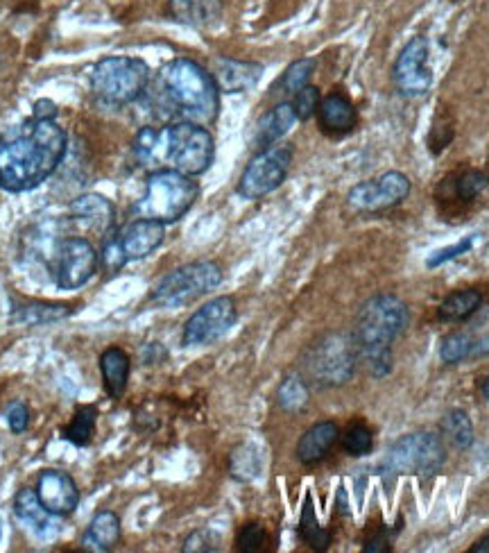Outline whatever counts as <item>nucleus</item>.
<instances>
[{
	"label": "nucleus",
	"instance_id": "22",
	"mask_svg": "<svg viewBox=\"0 0 489 553\" xmlns=\"http://www.w3.org/2000/svg\"><path fill=\"white\" fill-rule=\"evenodd\" d=\"M340 438V429L336 422H317L308 429L297 442V458L302 465H317L324 461L331 447L336 445Z\"/></svg>",
	"mask_w": 489,
	"mask_h": 553
},
{
	"label": "nucleus",
	"instance_id": "6",
	"mask_svg": "<svg viewBox=\"0 0 489 553\" xmlns=\"http://www.w3.org/2000/svg\"><path fill=\"white\" fill-rule=\"evenodd\" d=\"M150 78L148 64L139 57H107L93 66L91 91L102 105L123 107L141 100Z\"/></svg>",
	"mask_w": 489,
	"mask_h": 553
},
{
	"label": "nucleus",
	"instance_id": "32",
	"mask_svg": "<svg viewBox=\"0 0 489 553\" xmlns=\"http://www.w3.org/2000/svg\"><path fill=\"white\" fill-rule=\"evenodd\" d=\"M299 535H302V540L315 551H326L331 547V531L324 529V526L317 522L311 499H306L304 504L302 520H299Z\"/></svg>",
	"mask_w": 489,
	"mask_h": 553
},
{
	"label": "nucleus",
	"instance_id": "24",
	"mask_svg": "<svg viewBox=\"0 0 489 553\" xmlns=\"http://www.w3.org/2000/svg\"><path fill=\"white\" fill-rule=\"evenodd\" d=\"M222 12V0H170L168 14L175 21L193 25V28H207L216 23Z\"/></svg>",
	"mask_w": 489,
	"mask_h": 553
},
{
	"label": "nucleus",
	"instance_id": "34",
	"mask_svg": "<svg viewBox=\"0 0 489 553\" xmlns=\"http://www.w3.org/2000/svg\"><path fill=\"white\" fill-rule=\"evenodd\" d=\"M315 73V59L313 57H304L297 59V62L290 64L286 68V73L281 75V80L277 84V89L286 96H295L297 91H302L308 82H311Z\"/></svg>",
	"mask_w": 489,
	"mask_h": 553
},
{
	"label": "nucleus",
	"instance_id": "44",
	"mask_svg": "<svg viewBox=\"0 0 489 553\" xmlns=\"http://www.w3.org/2000/svg\"><path fill=\"white\" fill-rule=\"evenodd\" d=\"M390 542H392V533H388L385 529H381L379 533L372 535V538L365 542L363 551H365V553H390V551H392Z\"/></svg>",
	"mask_w": 489,
	"mask_h": 553
},
{
	"label": "nucleus",
	"instance_id": "26",
	"mask_svg": "<svg viewBox=\"0 0 489 553\" xmlns=\"http://www.w3.org/2000/svg\"><path fill=\"white\" fill-rule=\"evenodd\" d=\"M73 309L68 304H50V302H28L21 306H14L12 320L19 325H50V322H59L68 318Z\"/></svg>",
	"mask_w": 489,
	"mask_h": 553
},
{
	"label": "nucleus",
	"instance_id": "10",
	"mask_svg": "<svg viewBox=\"0 0 489 553\" xmlns=\"http://www.w3.org/2000/svg\"><path fill=\"white\" fill-rule=\"evenodd\" d=\"M290 166H293V146L290 143H274L270 148L259 150L240 175L238 195L245 200L265 198L286 182Z\"/></svg>",
	"mask_w": 489,
	"mask_h": 553
},
{
	"label": "nucleus",
	"instance_id": "25",
	"mask_svg": "<svg viewBox=\"0 0 489 553\" xmlns=\"http://www.w3.org/2000/svg\"><path fill=\"white\" fill-rule=\"evenodd\" d=\"M130 368V356L120 350V347H109V350H105V354L100 356L102 384H105V390L111 399L123 397L127 379H130Z\"/></svg>",
	"mask_w": 489,
	"mask_h": 553
},
{
	"label": "nucleus",
	"instance_id": "14",
	"mask_svg": "<svg viewBox=\"0 0 489 553\" xmlns=\"http://www.w3.org/2000/svg\"><path fill=\"white\" fill-rule=\"evenodd\" d=\"M428 57H431V50H428L426 37H413L403 46L392 68L394 87L403 98L426 96L431 89L433 73L428 66Z\"/></svg>",
	"mask_w": 489,
	"mask_h": 553
},
{
	"label": "nucleus",
	"instance_id": "23",
	"mask_svg": "<svg viewBox=\"0 0 489 553\" xmlns=\"http://www.w3.org/2000/svg\"><path fill=\"white\" fill-rule=\"evenodd\" d=\"M120 542V520L116 513L111 510H100V513L93 517L87 533L82 538L84 551L91 553H107L116 547Z\"/></svg>",
	"mask_w": 489,
	"mask_h": 553
},
{
	"label": "nucleus",
	"instance_id": "39",
	"mask_svg": "<svg viewBox=\"0 0 489 553\" xmlns=\"http://www.w3.org/2000/svg\"><path fill=\"white\" fill-rule=\"evenodd\" d=\"M453 134H456V127H453L451 116L449 114L435 116L433 130L428 134V148H431L433 155H442L444 148L453 141Z\"/></svg>",
	"mask_w": 489,
	"mask_h": 553
},
{
	"label": "nucleus",
	"instance_id": "46",
	"mask_svg": "<svg viewBox=\"0 0 489 553\" xmlns=\"http://www.w3.org/2000/svg\"><path fill=\"white\" fill-rule=\"evenodd\" d=\"M471 553H489V533L485 535L483 540H480L474 549H471Z\"/></svg>",
	"mask_w": 489,
	"mask_h": 553
},
{
	"label": "nucleus",
	"instance_id": "1",
	"mask_svg": "<svg viewBox=\"0 0 489 553\" xmlns=\"http://www.w3.org/2000/svg\"><path fill=\"white\" fill-rule=\"evenodd\" d=\"M68 139L57 121L28 118L0 136V189L25 193L44 184L66 155Z\"/></svg>",
	"mask_w": 489,
	"mask_h": 553
},
{
	"label": "nucleus",
	"instance_id": "42",
	"mask_svg": "<svg viewBox=\"0 0 489 553\" xmlns=\"http://www.w3.org/2000/svg\"><path fill=\"white\" fill-rule=\"evenodd\" d=\"M218 535H213L211 531H195L188 535V540L184 542V551L193 553V551H218Z\"/></svg>",
	"mask_w": 489,
	"mask_h": 553
},
{
	"label": "nucleus",
	"instance_id": "45",
	"mask_svg": "<svg viewBox=\"0 0 489 553\" xmlns=\"http://www.w3.org/2000/svg\"><path fill=\"white\" fill-rule=\"evenodd\" d=\"M57 105L55 102H50L46 98H41L34 102V107H32V116L34 118H41V121H55L57 118Z\"/></svg>",
	"mask_w": 489,
	"mask_h": 553
},
{
	"label": "nucleus",
	"instance_id": "21",
	"mask_svg": "<svg viewBox=\"0 0 489 553\" xmlns=\"http://www.w3.org/2000/svg\"><path fill=\"white\" fill-rule=\"evenodd\" d=\"M297 123V114L295 107L290 100H283L279 105H274L268 114L261 116V121L256 123L254 130V148L256 150H265L279 143L283 136H286L293 125Z\"/></svg>",
	"mask_w": 489,
	"mask_h": 553
},
{
	"label": "nucleus",
	"instance_id": "13",
	"mask_svg": "<svg viewBox=\"0 0 489 553\" xmlns=\"http://www.w3.org/2000/svg\"><path fill=\"white\" fill-rule=\"evenodd\" d=\"M98 270V252L87 238H66L55 250L53 275L62 291H75L89 282Z\"/></svg>",
	"mask_w": 489,
	"mask_h": 553
},
{
	"label": "nucleus",
	"instance_id": "2",
	"mask_svg": "<svg viewBox=\"0 0 489 553\" xmlns=\"http://www.w3.org/2000/svg\"><path fill=\"white\" fill-rule=\"evenodd\" d=\"M141 98L148 102L154 118L163 123L211 125L220 112V89L213 75L202 64L188 57H177L150 78Z\"/></svg>",
	"mask_w": 489,
	"mask_h": 553
},
{
	"label": "nucleus",
	"instance_id": "33",
	"mask_svg": "<svg viewBox=\"0 0 489 553\" xmlns=\"http://www.w3.org/2000/svg\"><path fill=\"white\" fill-rule=\"evenodd\" d=\"M229 470L238 481H254L261 474V454L254 445H240L229 458Z\"/></svg>",
	"mask_w": 489,
	"mask_h": 553
},
{
	"label": "nucleus",
	"instance_id": "29",
	"mask_svg": "<svg viewBox=\"0 0 489 553\" xmlns=\"http://www.w3.org/2000/svg\"><path fill=\"white\" fill-rule=\"evenodd\" d=\"M308 399H311V393H308V381L297 377H286L281 381V386L277 390V404L283 408L286 413H302L308 406Z\"/></svg>",
	"mask_w": 489,
	"mask_h": 553
},
{
	"label": "nucleus",
	"instance_id": "30",
	"mask_svg": "<svg viewBox=\"0 0 489 553\" xmlns=\"http://www.w3.org/2000/svg\"><path fill=\"white\" fill-rule=\"evenodd\" d=\"M96 420H98V408L96 406H80L73 420L64 429V438L73 442L75 447H87L93 433H96Z\"/></svg>",
	"mask_w": 489,
	"mask_h": 553
},
{
	"label": "nucleus",
	"instance_id": "18",
	"mask_svg": "<svg viewBox=\"0 0 489 553\" xmlns=\"http://www.w3.org/2000/svg\"><path fill=\"white\" fill-rule=\"evenodd\" d=\"M14 515L19 517V522L25 526V529L37 535V538H41V540H53L59 533V529H62L57 522V515L46 510L44 504L39 501L37 490L23 488L16 492Z\"/></svg>",
	"mask_w": 489,
	"mask_h": 553
},
{
	"label": "nucleus",
	"instance_id": "40",
	"mask_svg": "<svg viewBox=\"0 0 489 553\" xmlns=\"http://www.w3.org/2000/svg\"><path fill=\"white\" fill-rule=\"evenodd\" d=\"M293 107L297 114V121H308V118H313L317 114V107H320L322 102V93L313 84H306L302 91H297L293 96Z\"/></svg>",
	"mask_w": 489,
	"mask_h": 553
},
{
	"label": "nucleus",
	"instance_id": "38",
	"mask_svg": "<svg viewBox=\"0 0 489 553\" xmlns=\"http://www.w3.org/2000/svg\"><path fill=\"white\" fill-rule=\"evenodd\" d=\"M265 544H268V531H265V526L259 522L245 524L236 535V549L243 553L263 551Z\"/></svg>",
	"mask_w": 489,
	"mask_h": 553
},
{
	"label": "nucleus",
	"instance_id": "31",
	"mask_svg": "<svg viewBox=\"0 0 489 553\" xmlns=\"http://www.w3.org/2000/svg\"><path fill=\"white\" fill-rule=\"evenodd\" d=\"M487 186L489 173H485V170H462L460 175H456V182H451V198H458L460 204H471Z\"/></svg>",
	"mask_w": 489,
	"mask_h": 553
},
{
	"label": "nucleus",
	"instance_id": "48",
	"mask_svg": "<svg viewBox=\"0 0 489 553\" xmlns=\"http://www.w3.org/2000/svg\"><path fill=\"white\" fill-rule=\"evenodd\" d=\"M453 3H456V0H453Z\"/></svg>",
	"mask_w": 489,
	"mask_h": 553
},
{
	"label": "nucleus",
	"instance_id": "4",
	"mask_svg": "<svg viewBox=\"0 0 489 553\" xmlns=\"http://www.w3.org/2000/svg\"><path fill=\"white\" fill-rule=\"evenodd\" d=\"M408 320V306L397 295L381 293L363 304L351 338L358 361L367 365L372 377L381 379L392 372V345L406 331Z\"/></svg>",
	"mask_w": 489,
	"mask_h": 553
},
{
	"label": "nucleus",
	"instance_id": "5",
	"mask_svg": "<svg viewBox=\"0 0 489 553\" xmlns=\"http://www.w3.org/2000/svg\"><path fill=\"white\" fill-rule=\"evenodd\" d=\"M197 195H200V184L195 182V177L177 170H154L148 175L143 198L134 204V214L159 220L163 225L177 223L193 209Z\"/></svg>",
	"mask_w": 489,
	"mask_h": 553
},
{
	"label": "nucleus",
	"instance_id": "49",
	"mask_svg": "<svg viewBox=\"0 0 489 553\" xmlns=\"http://www.w3.org/2000/svg\"><path fill=\"white\" fill-rule=\"evenodd\" d=\"M0 531H3V529H0Z\"/></svg>",
	"mask_w": 489,
	"mask_h": 553
},
{
	"label": "nucleus",
	"instance_id": "43",
	"mask_svg": "<svg viewBox=\"0 0 489 553\" xmlns=\"http://www.w3.org/2000/svg\"><path fill=\"white\" fill-rule=\"evenodd\" d=\"M5 418H7V424H10V429L14 433H23L25 429H28V424H30V411H28V406H25L23 402H14V404L7 406Z\"/></svg>",
	"mask_w": 489,
	"mask_h": 553
},
{
	"label": "nucleus",
	"instance_id": "9",
	"mask_svg": "<svg viewBox=\"0 0 489 553\" xmlns=\"http://www.w3.org/2000/svg\"><path fill=\"white\" fill-rule=\"evenodd\" d=\"M446 452L442 438L431 431L408 433L390 447L385 456V472L413 474L419 479H431L444 467Z\"/></svg>",
	"mask_w": 489,
	"mask_h": 553
},
{
	"label": "nucleus",
	"instance_id": "37",
	"mask_svg": "<svg viewBox=\"0 0 489 553\" xmlns=\"http://www.w3.org/2000/svg\"><path fill=\"white\" fill-rule=\"evenodd\" d=\"M127 257L123 248H120L116 232L109 234L105 241H102V252L98 254V266L107 272V275H116L118 270H123L127 266Z\"/></svg>",
	"mask_w": 489,
	"mask_h": 553
},
{
	"label": "nucleus",
	"instance_id": "7",
	"mask_svg": "<svg viewBox=\"0 0 489 553\" xmlns=\"http://www.w3.org/2000/svg\"><path fill=\"white\" fill-rule=\"evenodd\" d=\"M358 356L351 334H326L308 347L304 372L311 384L336 388L354 377Z\"/></svg>",
	"mask_w": 489,
	"mask_h": 553
},
{
	"label": "nucleus",
	"instance_id": "28",
	"mask_svg": "<svg viewBox=\"0 0 489 553\" xmlns=\"http://www.w3.org/2000/svg\"><path fill=\"white\" fill-rule=\"evenodd\" d=\"M440 431L456 449H469L474 445V424H471L469 415L462 408H453V411L444 415Z\"/></svg>",
	"mask_w": 489,
	"mask_h": 553
},
{
	"label": "nucleus",
	"instance_id": "36",
	"mask_svg": "<svg viewBox=\"0 0 489 553\" xmlns=\"http://www.w3.org/2000/svg\"><path fill=\"white\" fill-rule=\"evenodd\" d=\"M474 343L476 340H471V336L467 334H449L442 340V347H440L442 361L449 365H456L471 359V354H474Z\"/></svg>",
	"mask_w": 489,
	"mask_h": 553
},
{
	"label": "nucleus",
	"instance_id": "17",
	"mask_svg": "<svg viewBox=\"0 0 489 553\" xmlns=\"http://www.w3.org/2000/svg\"><path fill=\"white\" fill-rule=\"evenodd\" d=\"M116 236L127 261H136L145 259L159 248L163 243V236H166V225L159 223V220L136 218L130 225H125L120 232H116Z\"/></svg>",
	"mask_w": 489,
	"mask_h": 553
},
{
	"label": "nucleus",
	"instance_id": "20",
	"mask_svg": "<svg viewBox=\"0 0 489 553\" xmlns=\"http://www.w3.org/2000/svg\"><path fill=\"white\" fill-rule=\"evenodd\" d=\"M315 116L320 130L329 136H345L354 132V127L358 125V112L354 102L338 91L322 98Z\"/></svg>",
	"mask_w": 489,
	"mask_h": 553
},
{
	"label": "nucleus",
	"instance_id": "16",
	"mask_svg": "<svg viewBox=\"0 0 489 553\" xmlns=\"http://www.w3.org/2000/svg\"><path fill=\"white\" fill-rule=\"evenodd\" d=\"M71 211L73 220L80 227L89 229V232L98 234L102 238H107L109 234H114L116 229V209L114 204H111L105 195L98 193H84L80 198H75L71 202Z\"/></svg>",
	"mask_w": 489,
	"mask_h": 553
},
{
	"label": "nucleus",
	"instance_id": "41",
	"mask_svg": "<svg viewBox=\"0 0 489 553\" xmlns=\"http://www.w3.org/2000/svg\"><path fill=\"white\" fill-rule=\"evenodd\" d=\"M471 248H474V236H467L465 241L451 245V248H444L440 252H435L433 257L428 259V268H437V266H442V263H446V261L458 259L460 254H467Z\"/></svg>",
	"mask_w": 489,
	"mask_h": 553
},
{
	"label": "nucleus",
	"instance_id": "12",
	"mask_svg": "<svg viewBox=\"0 0 489 553\" xmlns=\"http://www.w3.org/2000/svg\"><path fill=\"white\" fill-rule=\"evenodd\" d=\"M236 322V302L234 297L220 295L197 309L184 325L182 345L202 347L220 340Z\"/></svg>",
	"mask_w": 489,
	"mask_h": 553
},
{
	"label": "nucleus",
	"instance_id": "8",
	"mask_svg": "<svg viewBox=\"0 0 489 553\" xmlns=\"http://www.w3.org/2000/svg\"><path fill=\"white\" fill-rule=\"evenodd\" d=\"M222 282V268L213 261L186 263L163 275L152 288L150 300L163 309H177L195 302L197 297L211 293Z\"/></svg>",
	"mask_w": 489,
	"mask_h": 553
},
{
	"label": "nucleus",
	"instance_id": "27",
	"mask_svg": "<svg viewBox=\"0 0 489 553\" xmlns=\"http://www.w3.org/2000/svg\"><path fill=\"white\" fill-rule=\"evenodd\" d=\"M483 304V295L476 288H465V291H456L449 297H444V302L437 309V318L442 322H462L469 320Z\"/></svg>",
	"mask_w": 489,
	"mask_h": 553
},
{
	"label": "nucleus",
	"instance_id": "19",
	"mask_svg": "<svg viewBox=\"0 0 489 553\" xmlns=\"http://www.w3.org/2000/svg\"><path fill=\"white\" fill-rule=\"evenodd\" d=\"M213 80L222 93H245L259 84L263 66L256 62H240V59L218 57L213 62Z\"/></svg>",
	"mask_w": 489,
	"mask_h": 553
},
{
	"label": "nucleus",
	"instance_id": "35",
	"mask_svg": "<svg viewBox=\"0 0 489 553\" xmlns=\"http://www.w3.org/2000/svg\"><path fill=\"white\" fill-rule=\"evenodd\" d=\"M372 447H374L372 429L363 422L351 424V427L342 433V449H345L349 456H354V458L365 456L372 452Z\"/></svg>",
	"mask_w": 489,
	"mask_h": 553
},
{
	"label": "nucleus",
	"instance_id": "47",
	"mask_svg": "<svg viewBox=\"0 0 489 553\" xmlns=\"http://www.w3.org/2000/svg\"><path fill=\"white\" fill-rule=\"evenodd\" d=\"M483 393H485V397L489 399V379L485 381V386H483Z\"/></svg>",
	"mask_w": 489,
	"mask_h": 553
},
{
	"label": "nucleus",
	"instance_id": "11",
	"mask_svg": "<svg viewBox=\"0 0 489 553\" xmlns=\"http://www.w3.org/2000/svg\"><path fill=\"white\" fill-rule=\"evenodd\" d=\"M410 195V180L408 175L399 170H390L376 180H367L356 184L347 195L349 209L358 214H381L399 204Z\"/></svg>",
	"mask_w": 489,
	"mask_h": 553
},
{
	"label": "nucleus",
	"instance_id": "15",
	"mask_svg": "<svg viewBox=\"0 0 489 553\" xmlns=\"http://www.w3.org/2000/svg\"><path fill=\"white\" fill-rule=\"evenodd\" d=\"M37 495L44 508L57 517L71 515L80 504V490H77L75 481L59 470H46L39 476Z\"/></svg>",
	"mask_w": 489,
	"mask_h": 553
},
{
	"label": "nucleus",
	"instance_id": "3",
	"mask_svg": "<svg viewBox=\"0 0 489 553\" xmlns=\"http://www.w3.org/2000/svg\"><path fill=\"white\" fill-rule=\"evenodd\" d=\"M134 159L141 168L177 170L197 177L207 173L216 157V141L204 125L166 123L161 127H143L134 139Z\"/></svg>",
	"mask_w": 489,
	"mask_h": 553
}]
</instances>
